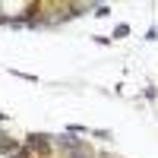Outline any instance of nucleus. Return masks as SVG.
I'll use <instances>...</instances> for the list:
<instances>
[{
	"instance_id": "1",
	"label": "nucleus",
	"mask_w": 158,
	"mask_h": 158,
	"mask_svg": "<svg viewBox=\"0 0 158 158\" xmlns=\"http://www.w3.org/2000/svg\"><path fill=\"white\" fill-rule=\"evenodd\" d=\"M67 158H92V155H89V149L82 146V149H73V152H67Z\"/></svg>"
}]
</instances>
